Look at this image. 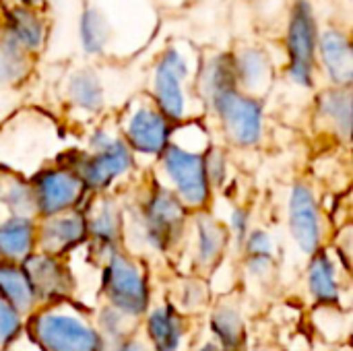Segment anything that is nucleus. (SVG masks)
I'll list each match as a JSON object with an SVG mask.
<instances>
[{
  "mask_svg": "<svg viewBox=\"0 0 353 351\" xmlns=\"http://www.w3.org/2000/svg\"><path fill=\"white\" fill-rule=\"evenodd\" d=\"M4 35L12 39L27 54L37 52L46 39V25L41 17L29 6L8 8L4 14Z\"/></svg>",
  "mask_w": 353,
  "mask_h": 351,
  "instance_id": "16",
  "label": "nucleus"
},
{
  "mask_svg": "<svg viewBox=\"0 0 353 351\" xmlns=\"http://www.w3.org/2000/svg\"><path fill=\"white\" fill-rule=\"evenodd\" d=\"M312 265L308 269V288L319 304H335L339 300V281L335 265L327 252L312 254Z\"/></svg>",
  "mask_w": 353,
  "mask_h": 351,
  "instance_id": "25",
  "label": "nucleus"
},
{
  "mask_svg": "<svg viewBox=\"0 0 353 351\" xmlns=\"http://www.w3.org/2000/svg\"><path fill=\"white\" fill-rule=\"evenodd\" d=\"M27 68H29L27 52L21 50L12 39L2 35L0 37V83L10 85V83L21 81L27 74Z\"/></svg>",
  "mask_w": 353,
  "mask_h": 351,
  "instance_id": "28",
  "label": "nucleus"
},
{
  "mask_svg": "<svg viewBox=\"0 0 353 351\" xmlns=\"http://www.w3.org/2000/svg\"><path fill=\"white\" fill-rule=\"evenodd\" d=\"M228 242L225 228L219 225L215 219L201 215L196 219V263L203 269L213 267L219 257L223 254Z\"/></svg>",
  "mask_w": 353,
  "mask_h": 351,
  "instance_id": "24",
  "label": "nucleus"
},
{
  "mask_svg": "<svg viewBox=\"0 0 353 351\" xmlns=\"http://www.w3.org/2000/svg\"><path fill=\"white\" fill-rule=\"evenodd\" d=\"M290 230L304 254H316L321 248L323 228L321 213L312 190L306 184H298L290 199Z\"/></svg>",
  "mask_w": 353,
  "mask_h": 351,
  "instance_id": "11",
  "label": "nucleus"
},
{
  "mask_svg": "<svg viewBox=\"0 0 353 351\" xmlns=\"http://www.w3.org/2000/svg\"><path fill=\"white\" fill-rule=\"evenodd\" d=\"M128 149L145 155H161L172 143L170 120L153 106H139L126 120Z\"/></svg>",
  "mask_w": 353,
  "mask_h": 351,
  "instance_id": "10",
  "label": "nucleus"
},
{
  "mask_svg": "<svg viewBox=\"0 0 353 351\" xmlns=\"http://www.w3.org/2000/svg\"><path fill=\"white\" fill-rule=\"evenodd\" d=\"M211 329L223 351H240L244 345V321L232 304L219 306L211 317Z\"/></svg>",
  "mask_w": 353,
  "mask_h": 351,
  "instance_id": "26",
  "label": "nucleus"
},
{
  "mask_svg": "<svg viewBox=\"0 0 353 351\" xmlns=\"http://www.w3.org/2000/svg\"><path fill=\"white\" fill-rule=\"evenodd\" d=\"M79 35H81V46L85 54H91V56L101 54L110 41V23L105 14L95 6H87L81 14Z\"/></svg>",
  "mask_w": 353,
  "mask_h": 351,
  "instance_id": "27",
  "label": "nucleus"
},
{
  "mask_svg": "<svg viewBox=\"0 0 353 351\" xmlns=\"http://www.w3.org/2000/svg\"><path fill=\"white\" fill-rule=\"evenodd\" d=\"M161 166L174 186V194L184 207H205L211 188L205 172V153L182 149L176 143H170L161 153Z\"/></svg>",
  "mask_w": 353,
  "mask_h": 351,
  "instance_id": "3",
  "label": "nucleus"
},
{
  "mask_svg": "<svg viewBox=\"0 0 353 351\" xmlns=\"http://www.w3.org/2000/svg\"><path fill=\"white\" fill-rule=\"evenodd\" d=\"M319 116L333 126L345 141L352 132V93L350 89H329L319 97Z\"/></svg>",
  "mask_w": 353,
  "mask_h": 351,
  "instance_id": "22",
  "label": "nucleus"
},
{
  "mask_svg": "<svg viewBox=\"0 0 353 351\" xmlns=\"http://www.w3.org/2000/svg\"><path fill=\"white\" fill-rule=\"evenodd\" d=\"M35 192L37 213L52 217L72 209L83 197V180L68 168L43 170L31 184Z\"/></svg>",
  "mask_w": 353,
  "mask_h": 351,
  "instance_id": "8",
  "label": "nucleus"
},
{
  "mask_svg": "<svg viewBox=\"0 0 353 351\" xmlns=\"http://www.w3.org/2000/svg\"><path fill=\"white\" fill-rule=\"evenodd\" d=\"M132 166V153L128 145L116 139L110 147L101 151H93L89 155H81L70 170L83 180L89 188H105L120 176H124Z\"/></svg>",
  "mask_w": 353,
  "mask_h": 351,
  "instance_id": "9",
  "label": "nucleus"
},
{
  "mask_svg": "<svg viewBox=\"0 0 353 351\" xmlns=\"http://www.w3.org/2000/svg\"><path fill=\"white\" fill-rule=\"evenodd\" d=\"M199 351H223L219 345H215V343H207V345H203Z\"/></svg>",
  "mask_w": 353,
  "mask_h": 351,
  "instance_id": "35",
  "label": "nucleus"
},
{
  "mask_svg": "<svg viewBox=\"0 0 353 351\" xmlns=\"http://www.w3.org/2000/svg\"><path fill=\"white\" fill-rule=\"evenodd\" d=\"M17 2H19L21 6H31V4H37L39 0H17Z\"/></svg>",
  "mask_w": 353,
  "mask_h": 351,
  "instance_id": "36",
  "label": "nucleus"
},
{
  "mask_svg": "<svg viewBox=\"0 0 353 351\" xmlns=\"http://www.w3.org/2000/svg\"><path fill=\"white\" fill-rule=\"evenodd\" d=\"M232 232L238 238H244L246 236V232H248V213L244 209H236L232 213Z\"/></svg>",
  "mask_w": 353,
  "mask_h": 351,
  "instance_id": "33",
  "label": "nucleus"
},
{
  "mask_svg": "<svg viewBox=\"0 0 353 351\" xmlns=\"http://www.w3.org/2000/svg\"><path fill=\"white\" fill-rule=\"evenodd\" d=\"M190 74V62L178 48H168L155 66L153 95L157 110L170 120H182L186 114V89L184 83Z\"/></svg>",
  "mask_w": 353,
  "mask_h": 351,
  "instance_id": "7",
  "label": "nucleus"
},
{
  "mask_svg": "<svg viewBox=\"0 0 353 351\" xmlns=\"http://www.w3.org/2000/svg\"><path fill=\"white\" fill-rule=\"evenodd\" d=\"M103 292L114 310L139 317L149 306V285L145 273L124 254L112 252L103 271Z\"/></svg>",
  "mask_w": 353,
  "mask_h": 351,
  "instance_id": "4",
  "label": "nucleus"
},
{
  "mask_svg": "<svg viewBox=\"0 0 353 351\" xmlns=\"http://www.w3.org/2000/svg\"><path fill=\"white\" fill-rule=\"evenodd\" d=\"M230 89H238L236 66H234V54L223 52V54H217V56L209 58L203 64L201 91H203V97L209 103L213 97H217V95H221V93H225Z\"/></svg>",
  "mask_w": 353,
  "mask_h": 351,
  "instance_id": "19",
  "label": "nucleus"
},
{
  "mask_svg": "<svg viewBox=\"0 0 353 351\" xmlns=\"http://www.w3.org/2000/svg\"><path fill=\"white\" fill-rule=\"evenodd\" d=\"M285 46L290 54V77L300 87L314 85L316 66V46H319V25L308 0H296L292 6Z\"/></svg>",
  "mask_w": 353,
  "mask_h": 351,
  "instance_id": "2",
  "label": "nucleus"
},
{
  "mask_svg": "<svg viewBox=\"0 0 353 351\" xmlns=\"http://www.w3.org/2000/svg\"><path fill=\"white\" fill-rule=\"evenodd\" d=\"M246 259H248V269L254 275H265L273 267V242L267 232L254 230L246 238Z\"/></svg>",
  "mask_w": 353,
  "mask_h": 351,
  "instance_id": "30",
  "label": "nucleus"
},
{
  "mask_svg": "<svg viewBox=\"0 0 353 351\" xmlns=\"http://www.w3.org/2000/svg\"><path fill=\"white\" fill-rule=\"evenodd\" d=\"M228 139L240 147H252L263 137V108L256 97L230 89L209 101Z\"/></svg>",
  "mask_w": 353,
  "mask_h": 351,
  "instance_id": "5",
  "label": "nucleus"
},
{
  "mask_svg": "<svg viewBox=\"0 0 353 351\" xmlns=\"http://www.w3.org/2000/svg\"><path fill=\"white\" fill-rule=\"evenodd\" d=\"M323 66L331 83L339 89H350L353 81V52L352 41L339 27H329L319 33V46Z\"/></svg>",
  "mask_w": 353,
  "mask_h": 351,
  "instance_id": "12",
  "label": "nucleus"
},
{
  "mask_svg": "<svg viewBox=\"0 0 353 351\" xmlns=\"http://www.w3.org/2000/svg\"><path fill=\"white\" fill-rule=\"evenodd\" d=\"M153 351H178L182 341V319L172 306H159L147 321Z\"/></svg>",
  "mask_w": 353,
  "mask_h": 351,
  "instance_id": "20",
  "label": "nucleus"
},
{
  "mask_svg": "<svg viewBox=\"0 0 353 351\" xmlns=\"http://www.w3.org/2000/svg\"><path fill=\"white\" fill-rule=\"evenodd\" d=\"M33 337L43 351H101V335L70 312L48 310L33 321Z\"/></svg>",
  "mask_w": 353,
  "mask_h": 351,
  "instance_id": "1",
  "label": "nucleus"
},
{
  "mask_svg": "<svg viewBox=\"0 0 353 351\" xmlns=\"http://www.w3.org/2000/svg\"><path fill=\"white\" fill-rule=\"evenodd\" d=\"M87 221V234H91L93 242L97 246H101L103 250L112 248L118 238H120V230H122V215L116 203H112L110 199L101 201L89 215Z\"/></svg>",
  "mask_w": 353,
  "mask_h": 351,
  "instance_id": "21",
  "label": "nucleus"
},
{
  "mask_svg": "<svg viewBox=\"0 0 353 351\" xmlns=\"http://www.w3.org/2000/svg\"><path fill=\"white\" fill-rule=\"evenodd\" d=\"M68 99L72 106L85 112H99L103 106V87L95 70L81 68L74 70L66 85Z\"/></svg>",
  "mask_w": 353,
  "mask_h": 351,
  "instance_id": "23",
  "label": "nucleus"
},
{
  "mask_svg": "<svg viewBox=\"0 0 353 351\" xmlns=\"http://www.w3.org/2000/svg\"><path fill=\"white\" fill-rule=\"evenodd\" d=\"M118 351H149L143 343H139V341H124L120 348H118Z\"/></svg>",
  "mask_w": 353,
  "mask_h": 351,
  "instance_id": "34",
  "label": "nucleus"
},
{
  "mask_svg": "<svg viewBox=\"0 0 353 351\" xmlns=\"http://www.w3.org/2000/svg\"><path fill=\"white\" fill-rule=\"evenodd\" d=\"M87 238V221L81 213H60L46 217L39 228V246L43 254H60L79 246Z\"/></svg>",
  "mask_w": 353,
  "mask_h": 351,
  "instance_id": "13",
  "label": "nucleus"
},
{
  "mask_svg": "<svg viewBox=\"0 0 353 351\" xmlns=\"http://www.w3.org/2000/svg\"><path fill=\"white\" fill-rule=\"evenodd\" d=\"M0 298L17 312L25 314L35 306V292L23 267L14 263L0 265Z\"/></svg>",
  "mask_w": 353,
  "mask_h": 351,
  "instance_id": "18",
  "label": "nucleus"
},
{
  "mask_svg": "<svg viewBox=\"0 0 353 351\" xmlns=\"http://www.w3.org/2000/svg\"><path fill=\"white\" fill-rule=\"evenodd\" d=\"M35 223L33 219L8 217L0 221V257L6 263L27 261L35 244Z\"/></svg>",
  "mask_w": 353,
  "mask_h": 351,
  "instance_id": "17",
  "label": "nucleus"
},
{
  "mask_svg": "<svg viewBox=\"0 0 353 351\" xmlns=\"http://www.w3.org/2000/svg\"><path fill=\"white\" fill-rule=\"evenodd\" d=\"M25 273L33 285L35 298L54 300L66 294L68 290V275L64 267L50 254H35L25 261Z\"/></svg>",
  "mask_w": 353,
  "mask_h": 351,
  "instance_id": "15",
  "label": "nucleus"
},
{
  "mask_svg": "<svg viewBox=\"0 0 353 351\" xmlns=\"http://www.w3.org/2000/svg\"><path fill=\"white\" fill-rule=\"evenodd\" d=\"M186 207L165 186H155L143 207V236L151 248L163 252L174 244L184 225Z\"/></svg>",
  "mask_w": 353,
  "mask_h": 351,
  "instance_id": "6",
  "label": "nucleus"
},
{
  "mask_svg": "<svg viewBox=\"0 0 353 351\" xmlns=\"http://www.w3.org/2000/svg\"><path fill=\"white\" fill-rule=\"evenodd\" d=\"M205 172H207V180L209 186H219L225 178V159L217 149H211L205 155Z\"/></svg>",
  "mask_w": 353,
  "mask_h": 351,
  "instance_id": "32",
  "label": "nucleus"
},
{
  "mask_svg": "<svg viewBox=\"0 0 353 351\" xmlns=\"http://www.w3.org/2000/svg\"><path fill=\"white\" fill-rule=\"evenodd\" d=\"M236 66V83L242 93L254 97L265 93L273 79V66L265 50L261 48H244L234 56Z\"/></svg>",
  "mask_w": 353,
  "mask_h": 351,
  "instance_id": "14",
  "label": "nucleus"
},
{
  "mask_svg": "<svg viewBox=\"0 0 353 351\" xmlns=\"http://www.w3.org/2000/svg\"><path fill=\"white\" fill-rule=\"evenodd\" d=\"M2 203L12 213L10 217L31 219L37 213V203H35L33 186L25 184L21 180H8V184L2 190Z\"/></svg>",
  "mask_w": 353,
  "mask_h": 351,
  "instance_id": "29",
  "label": "nucleus"
},
{
  "mask_svg": "<svg viewBox=\"0 0 353 351\" xmlns=\"http://www.w3.org/2000/svg\"><path fill=\"white\" fill-rule=\"evenodd\" d=\"M21 329V319L19 314L0 298V348L8 345Z\"/></svg>",
  "mask_w": 353,
  "mask_h": 351,
  "instance_id": "31",
  "label": "nucleus"
}]
</instances>
